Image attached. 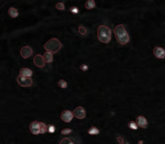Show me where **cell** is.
I'll return each instance as SVG.
<instances>
[{"label": "cell", "mask_w": 165, "mask_h": 144, "mask_svg": "<svg viewBox=\"0 0 165 144\" xmlns=\"http://www.w3.org/2000/svg\"><path fill=\"white\" fill-rule=\"evenodd\" d=\"M115 36L117 38V42L121 45H125L129 42V35L125 30V28L122 25H119L115 27Z\"/></svg>", "instance_id": "cell-1"}, {"label": "cell", "mask_w": 165, "mask_h": 144, "mask_svg": "<svg viewBox=\"0 0 165 144\" xmlns=\"http://www.w3.org/2000/svg\"><path fill=\"white\" fill-rule=\"evenodd\" d=\"M112 36L110 28L106 25H100L97 29V38L102 43H109Z\"/></svg>", "instance_id": "cell-2"}, {"label": "cell", "mask_w": 165, "mask_h": 144, "mask_svg": "<svg viewBox=\"0 0 165 144\" xmlns=\"http://www.w3.org/2000/svg\"><path fill=\"white\" fill-rule=\"evenodd\" d=\"M62 45H61L60 41L56 38H51L50 39L46 44L44 45V48L47 52H50L51 54L57 53L58 51L61 49Z\"/></svg>", "instance_id": "cell-3"}, {"label": "cell", "mask_w": 165, "mask_h": 144, "mask_svg": "<svg viewBox=\"0 0 165 144\" xmlns=\"http://www.w3.org/2000/svg\"><path fill=\"white\" fill-rule=\"evenodd\" d=\"M16 82H18V84L22 87H30V86H32V84H33V81L31 78L22 77V76H18L16 78Z\"/></svg>", "instance_id": "cell-4"}, {"label": "cell", "mask_w": 165, "mask_h": 144, "mask_svg": "<svg viewBox=\"0 0 165 144\" xmlns=\"http://www.w3.org/2000/svg\"><path fill=\"white\" fill-rule=\"evenodd\" d=\"M60 118H61V120H62L63 122H65V123H70V122L72 121L73 118H74V114H73L71 111L65 110V111H63V112L61 113Z\"/></svg>", "instance_id": "cell-5"}, {"label": "cell", "mask_w": 165, "mask_h": 144, "mask_svg": "<svg viewBox=\"0 0 165 144\" xmlns=\"http://www.w3.org/2000/svg\"><path fill=\"white\" fill-rule=\"evenodd\" d=\"M29 129L32 134L36 135V134L41 133V129H40V122L34 121L29 125Z\"/></svg>", "instance_id": "cell-6"}, {"label": "cell", "mask_w": 165, "mask_h": 144, "mask_svg": "<svg viewBox=\"0 0 165 144\" xmlns=\"http://www.w3.org/2000/svg\"><path fill=\"white\" fill-rule=\"evenodd\" d=\"M32 53H33V51L29 46H24L20 49V56H22L23 58H28L29 56H31Z\"/></svg>", "instance_id": "cell-7"}, {"label": "cell", "mask_w": 165, "mask_h": 144, "mask_svg": "<svg viewBox=\"0 0 165 144\" xmlns=\"http://www.w3.org/2000/svg\"><path fill=\"white\" fill-rule=\"evenodd\" d=\"M73 114H74V117L78 118V119H84V118L86 117V110H84L82 106H79V107H77L76 109L74 110Z\"/></svg>", "instance_id": "cell-8"}, {"label": "cell", "mask_w": 165, "mask_h": 144, "mask_svg": "<svg viewBox=\"0 0 165 144\" xmlns=\"http://www.w3.org/2000/svg\"><path fill=\"white\" fill-rule=\"evenodd\" d=\"M33 61H34V64L36 65V66L38 67H44L45 66V63H46V61H45L44 60V56H41V55H36L34 58V60H33Z\"/></svg>", "instance_id": "cell-9"}, {"label": "cell", "mask_w": 165, "mask_h": 144, "mask_svg": "<svg viewBox=\"0 0 165 144\" xmlns=\"http://www.w3.org/2000/svg\"><path fill=\"white\" fill-rule=\"evenodd\" d=\"M136 124H137L138 127H142V129L148 127V121L144 116H138L136 118Z\"/></svg>", "instance_id": "cell-10"}, {"label": "cell", "mask_w": 165, "mask_h": 144, "mask_svg": "<svg viewBox=\"0 0 165 144\" xmlns=\"http://www.w3.org/2000/svg\"><path fill=\"white\" fill-rule=\"evenodd\" d=\"M154 55L157 58H165V50L161 47H155L154 49Z\"/></svg>", "instance_id": "cell-11"}, {"label": "cell", "mask_w": 165, "mask_h": 144, "mask_svg": "<svg viewBox=\"0 0 165 144\" xmlns=\"http://www.w3.org/2000/svg\"><path fill=\"white\" fill-rule=\"evenodd\" d=\"M32 74H33L32 70L29 69V68H22V69L20 70V76L30 78L32 76Z\"/></svg>", "instance_id": "cell-12"}, {"label": "cell", "mask_w": 165, "mask_h": 144, "mask_svg": "<svg viewBox=\"0 0 165 144\" xmlns=\"http://www.w3.org/2000/svg\"><path fill=\"white\" fill-rule=\"evenodd\" d=\"M44 60H45L46 62H48V63L53 62V54L50 53V52H46V53L44 54Z\"/></svg>", "instance_id": "cell-13"}, {"label": "cell", "mask_w": 165, "mask_h": 144, "mask_svg": "<svg viewBox=\"0 0 165 144\" xmlns=\"http://www.w3.org/2000/svg\"><path fill=\"white\" fill-rule=\"evenodd\" d=\"M8 14H9V16H10L11 18H16L18 16V10H16V8H13V7H11V8L8 10Z\"/></svg>", "instance_id": "cell-14"}, {"label": "cell", "mask_w": 165, "mask_h": 144, "mask_svg": "<svg viewBox=\"0 0 165 144\" xmlns=\"http://www.w3.org/2000/svg\"><path fill=\"white\" fill-rule=\"evenodd\" d=\"M84 7H86V9L95 8V2H94L93 0H88V1H86V3L84 4Z\"/></svg>", "instance_id": "cell-15"}, {"label": "cell", "mask_w": 165, "mask_h": 144, "mask_svg": "<svg viewBox=\"0 0 165 144\" xmlns=\"http://www.w3.org/2000/svg\"><path fill=\"white\" fill-rule=\"evenodd\" d=\"M88 134H90V135H96V134L99 133V129L95 127H91L88 131Z\"/></svg>", "instance_id": "cell-16"}, {"label": "cell", "mask_w": 165, "mask_h": 144, "mask_svg": "<svg viewBox=\"0 0 165 144\" xmlns=\"http://www.w3.org/2000/svg\"><path fill=\"white\" fill-rule=\"evenodd\" d=\"M40 129H41V133H45L48 131V127L46 126V124L40 122Z\"/></svg>", "instance_id": "cell-17"}, {"label": "cell", "mask_w": 165, "mask_h": 144, "mask_svg": "<svg viewBox=\"0 0 165 144\" xmlns=\"http://www.w3.org/2000/svg\"><path fill=\"white\" fill-rule=\"evenodd\" d=\"M59 144H75L74 141L71 140L70 138H63L62 140L60 141Z\"/></svg>", "instance_id": "cell-18"}, {"label": "cell", "mask_w": 165, "mask_h": 144, "mask_svg": "<svg viewBox=\"0 0 165 144\" xmlns=\"http://www.w3.org/2000/svg\"><path fill=\"white\" fill-rule=\"evenodd\" d=\"M128 127L132 129H138V126H137V124H136V122H132V121H130L128 123Z\"/></svg>", "instance_id": "cell-19"}, {"label": "cell", "mask_w": 165, "mask_h": 144, "mask_svg": "<svg viewBox=\"0 0 165 144\" xmlns=\"http://www.w3.org/2000/svg\"><path fill=\"white\" fill-rule=\"evenodd\" d=\"M58 86L62 89H66L67 88V83H66V81H64V80H60V81L58 82Z\"/></svg>", "instance_id": "cell-20"}, {"label": "cell", "mask_w": 165, "mask_h": 144, "mask_svg": "<svg viewBox=\"0 0 165 144\" xmlns=\"http://www.w3.org/2000/svg\"><path fill=\"white\" fill-rule=\"evenodd\" d=\"M79 32L82 35H86V29L84 27H82V25H80V27H79Z\"/></svg>", "instance_id": "cell-21"}, {"label": "cell", "mask_w": 165, "mask_h": 144, "mask_svg": "<svg viewBox=\"0 0 165 144\" xmlns=\"http://www.w3.org/2000/svg\"><path fill=\"white\" fill-rule=\"evenodd\" d=\"M56 8L58 9V10H64L65 9V7H64V4L63 3H61V2H59V3H57L56 4Z\"/></svg>", "instance_id": "cell-22"}, {"label": "cell", "mask_w": 165, "mask_h": 144, "mask_svg": "<svg viewBox=\"0 0 165 144\" xmlns=\"http://www.w3.org/2000/svg\"><path fill=\"white\" fill-rule=\"evenodd\" d=\"M72 133V131L70 129H62L61 131V133L62 134H69V133Z\"/></svg>", "instance_id": "cell-23"}, {"label": "cell", "mask_w": 165, "mask_h": 144, "mask_svg": "<svg viewBox=\"0 0 165 144\" xmlns=\"http://www.w3.org/2000/svg\"><path fill=\"white\" fill-rule=\"evenodd\" d=\"M48 131H49V133H55V127L53 126H50V127H48Z\"/></svg>", "instance_id": "cell-24"}, {"label": "cell", "mask_w": 165, "mask_h": 144, "mask_svg": "<svg viewBox=\"0 0 165 144\" xmlns=\"http://www.w3.org/2000/svg\"><path fill=\"white\" fill-rule=\"evenodd\" d=\"M70 12H72V13H74V14H77V13H79V10H78L77 7H72V8H70Z\"/></svg>", "instance_id": "cell-25"}, {"label": "cell", "mask_w": 165, "mask_h": 144, "mask_svg": "<svg viewBox=\"0 0 165 144\" xmlns=\"http://www.w3.org/2000/svg\"><path fill=\"white\" fill-rule=\"evenodd\" d=\"M81 69L82 70V71H86V70L88 69V65H84V64H82V66H81Z\"/></svg>", "instance_id": "cell-26"}, {"label": "cell", "mask_w": 165, "mask_h": 144, "mask_svg": "<svg viewBox=\"0 0 165 144\" xmlns=\"http://www.w3.org/2000/svg\"><path fill=\"white\" fill-rule=\"evenodd\" d=\"M117 140H119V144H123V139H122L121 137H117Z\"/></svg>", "instance_id": "cell-27"}]
</instances>
